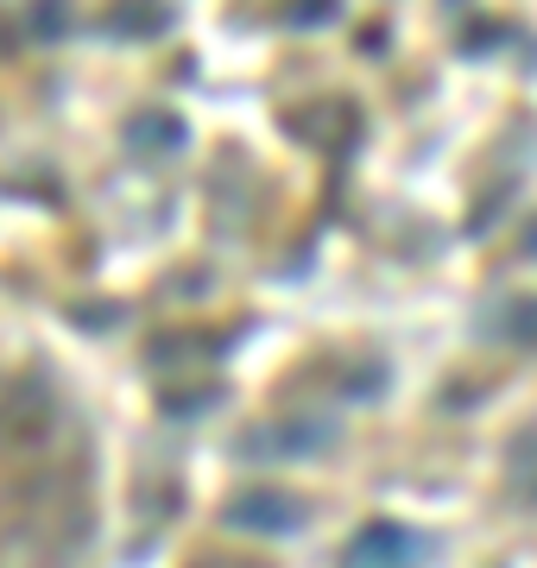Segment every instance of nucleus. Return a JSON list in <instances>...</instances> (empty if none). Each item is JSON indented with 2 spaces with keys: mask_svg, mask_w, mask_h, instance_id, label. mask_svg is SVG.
<instances>
[{
  "mask_svg": "<svg viewBox=\"0 0 537 568\" xmlns=\"http://www.w3.org/2000/svg\"><path fill=\"white\" fill-rule=\"evenodd\" d=\"M417 562H424V537L405 525H367L342 556V568H417Z\"/></svg>",
  "mask_w": 537,
  "mask_h": 568,
  "instance_id": "f257e3e1",
  "label": "nucleus"
},
{
  "mask_svg": "<svg viewBox=\"0 0 537 568\" xmlns=\"http://www.w3.org/2000/svg\"><path fill=\"white\" fill-rule=\"evenodd\" d=\"M222 518L234 530H253V537H285V530H304V518H311V511L297 506L291 493H241Z\"/></svg>",
  "mask_w": 537,
  "mask_h": 568,
  "instance_id": "f03ea898",
  "label": "nucleus"
},
{
  "mask_svg": "<svg viewBox=\"0 0 537 568\" xmlns=\"http://www.w3.org/2000/svg\"><path fill=\"white\" fill-rule=\"evenodd\" d=\"M323 443H330V429H323V424H297V417H285V424H253L247 436H241V448H247L253 462H291V455H316Z\"/></svg>",
  "mask_w": 537,
  "mask_h": 568,
  "instance_id": "7ed1b4c3",
  "label": "nucleus"
},
{
  "mask_svg": "<svg viewBox=\"0 0 537 568\" xmlns=\"http://www.w3.org/2000/svg\"><path fill=\"white\" fill-rule=\"evenodd\" d=\"M499 335L518 347H537V297H518V304H506V316H499Z\"/></svg>",
  "mask_w": 537,
  "mask_h": 568,
  "instance_id": "20e7f679",
  "label": "nucleus"
},
{
  "mask_svg": "<svg viewBox=\"0 0 537 568\" xmlns=\"http://www.w3.org/2000/svg\"><path fill=\"white\" fill-rule=\"evenodd\" d=\"M114 32H121V26H140V32H165L171 26V7H159V0H126L121 13H114Z\"/></svg>",
  "mask_w": 537,
  "mask_h": 568,
  "instance_id": "39448f33",
  "label": "nucleus"
},
{
  "mask_svg": "<svg viewBox=\"0 0 537 568\" xmlns=\"http://www.w3.org/2000/svg\"><path fill=\"white\" fill-rule=\"evenodd\" d=\"M203 568H266V562H227L222 556V562H203Z\"/></svg>",
  "mask_w": 537,
  "mask_h": 568,
  "instance_id": "423d86ee",
  "label": "nucleus"
}]
</instances>
